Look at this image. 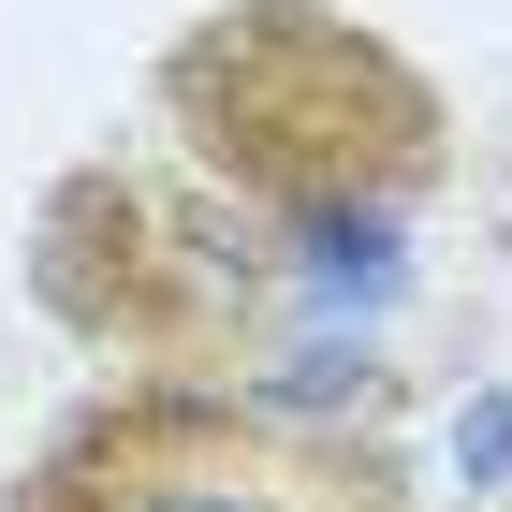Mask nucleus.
I'll return each mask as SVG.
<instances>
[{
    "instance_id": "nucleus-1",
    "label": "nucleus",
    "mask_w": 512,
    "mask_h": 512,
    "mask_svg": "<svg viewBox=\"0 0 512 512\" xmlns=\"http://www.w3.org/2000/svg\"><path fill=\"white\" fill-rule=\"evenodd\" d=\"M161 118L220 205L278 220L308 264L395 308V278H410L395 235L439 176V103L395 44H366L322 0H235L161 59Z\"/></svg>"
},
{
    "instance_id": "nucleus-2",
    "label": "nucleus",
    "mask_w": 512,
    "mask_h": 512,
    "mask_svg": "<svg viewBox=\"0 0 512 512\" xmlns=\"http://www.w3.org/2000/svg\"><path fill=\"white\" fill-rule=\"evenodd\" d=\"M15 512H410V483L337 425L191 395V381H132L44 439Z\"/></svg>"
}]
</instances>
